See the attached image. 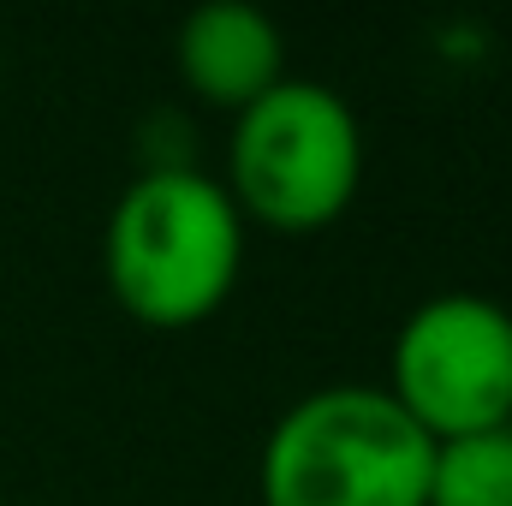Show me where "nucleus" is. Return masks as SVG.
<instances>
[{
    "instance_id": "f257e3e1",
    "label": "nucleus",
    "mask_w": 512,
    "mask_h": 506,
    "mask_svg": "<svg viewBox=\"0 0 512 506\" xmlns=\"http://www.w3.org/2000/svg\"><path fill=\"white\" fill-rule=\"evenodd\" d=\"M245 215L203 167H143L108 209L102 280L131 322L179 334L209 322L245 274Z\"/></svg>"
},
{
    "instance_id": "f03ea898",
    "label": "nucleus",
    "mask_w": 512,
    "mask_h": 506,
    "mask_svg": "<svg viewBox=\"0 0 512 506\" xmlns=\"http://www.w3.org/2000/svg\"><path fill=\"white\" fill-rule=\"evenodd\" d=\"M435 441L382 381H328L292 399L256 453L262 506H429Z\"/></svg>"
},
{
    "instance_id": "7ed1b4c3",
    "label": "nucleus",
    "mask_w": 512,
    "mask_h": 506,
    "mask_svg": "<svg viewBox=\"0 0 512 506\" xmlns=\"http://www.w3.org/2000/svg\"><path fill=\"white\" fill-rule=\"evenodd\" d=\"M245 227L268 233H322L334 227L364 185V120L322 78H280L268 96L233 114L227 173H221Z\"/></svg>"
},
{
    "instance_id": "20e7f679",
    "label": "nucleus",
    "mask_w": 512,
    "mask_h": 506,
    "mask_svg": "<svg viewBox=\"0 0 512 506\" xmlns=\"http://www.w3.org/2000/svg\"><path fill=\"white\" fill-rule=\"evenodd\" d=\"M382 387L429 441L512 423V310L465 286L423 298L393 328Z\"/></svg>"
},
{
    "instance_id": "39448f33",
    "label": "nucleus",
    "mask_w": 512,
    "mask_h": 506,
    "mask_svg": "<svg viewBox=\"0 0 512 506\" xmlns=\"http://www.w3.org/2000/svg\"><path fill=\"white\" fill-rule=\"evenodd\" d=\"M173 66L203 108L239 114L286 78V36L268 12H256L245 0H209L185 12Z\"/></svg>"
},
{
    "instance_id": "423d86ee",
    "label": "nucleus",
    "mask_w": 512,
    "mask_h": 506,
    "mask_svg": "<svg viewBox=\"0 0 512 506\" xmlns=\"http://www.w3.org/2000/svg\"><path fill=\"white\" fill-rule=\"evenodd\" d=\"M429 506H512V423L435 441Z\"/></svg>"
}]
</instances>
